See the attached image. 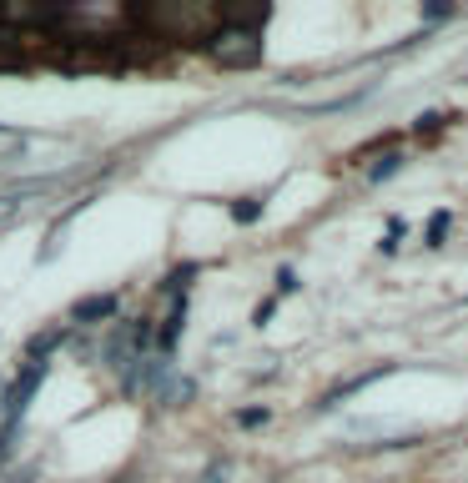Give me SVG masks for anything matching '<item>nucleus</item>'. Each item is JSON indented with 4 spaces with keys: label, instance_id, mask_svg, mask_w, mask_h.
Here are the masks:
<instances>
[{
    "label": "nucleus",
    "instance_id": "nucleus-6",
    "mask_svg": "<svg viewBox=\"0 0 468 483\" xmlns=\"http://www.w3.org/2000/svg\"><path fill=\"white\" fill-rule=\"evenodd\" d=\"M443 232H448V212H438V217L428 222V247H438V242H443Z\"/></svg>",
    "mask_w": 468,
    "mask_h": 483
},
{
    "label": "nucleus",
    "instance_id": "nucleus-5",
    "mask_svg": "<svg viewBox=\"0 0 468 483\" xmlns=\"http://www.w3.org/2000/svg\"><path fill=\"white\" fill-rule=\"evenodd\" d=\"M232 217L237 222H257V217H262V202H257V197H247V206H242V202L232 206Z\"/></svg>",
    "mask_w": 468,
    "mask_h": 483
},
{
    "label": "nucleus",
    "instance_id": "nucleus-3",
    "mask_svg": "<svg viewBox=\"0 0 468 483\" xmlns=\"http://www.w3.org/2000/svg\"><path fill=\"white\" fill-rule=\"evenodd\" d=\"M398 167H403V156H398V152L378 156V167H373V172H368V182H383V176H393V172H398Z\"/></svg>",
    "mask_w": 468,
    "mask_h": 483
},
{
    "label": "nucleus",
    "instance_id": "nucleus-4",
    "mask_svg": "<svg viewBox=\"0 0 468 483\" xmlns=\"http://www.w3.org/2000/svg\"><path fill=\"white\" fill-rule=\"evenodd\" d=\"M16 41H20V35L11 31V26H0V66H11V56H16Z\"/></svg>",
    "mask_w": 468,
    "mask_h": 483
},
{
    "label": "nucleus",
    "instance_id": "nucleus-2",
    "mask_svg": "<svg viewBox=\"0 0 468 483\" xmlns=\"http://www.w3.org/2000/svg\"><path fill=\"white\" fill-rule=\"evenodd\" d=\"M111 312H116V297H91V302H81L76 308V323H91V317H111Z\"/></svg>",
    "mask_w": 468,
    "mask_h": 483
},
{
    "label": "nucleus",
    "instance_id": "nucleus-1",
    "mask_svg": "<svg viewBox=\"0 0 468 483\" xmlns=\"http://www.w3.org/2000/svg\"><path fill=\"white\" fill-rule=\"evenodd\" d=\"M257 20H227V26H217V31L207 35V56L217 66H227V71H242V66H257V56H262V35H257Z\"/></svg>",
    "mask_w": 468,
    "mask_h": 483
}]
</instances>
